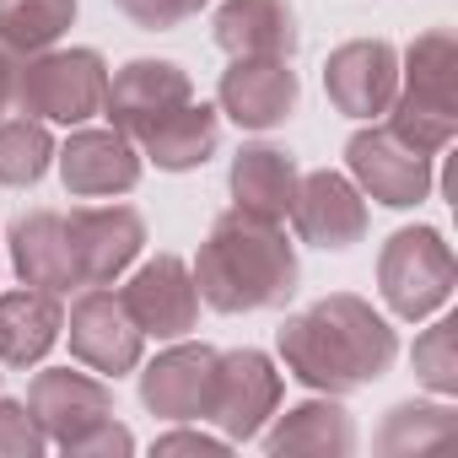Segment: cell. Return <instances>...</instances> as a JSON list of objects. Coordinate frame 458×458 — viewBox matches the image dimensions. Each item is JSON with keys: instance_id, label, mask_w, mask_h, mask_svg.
<instances>
[{"instance_id": "obj_12", "label": "cell", "mask_w": 458, "mask_h": 458, "mask_svg": "<svg viewBox=\"0 0 458 458\" xmlns=\"http://www.w3.org/2000/svg\"><path fill=\"white\" fill-rule=\"evenodd\" d=\"M281 410V372L265 351L243 345V351H221L216 367V399H210V420L226 442H254L270 415Z\"/></svg>"}, {"instance_id": "obj_6", "label": "cell", "mask_w": 458, "mask_h": 458, "mask_svg": "<svg viewBox=\"0 0 458 458\" xmlns=\"http://www.w3.org/2000/svg\"><path fill=\"white\" fill-rule=\"evenodd\" d=\"M345 167H351V183L388 205V210H415L420 199H431L437 189V167L426 151H415L410 140H399L383 119H367L351 140H345Z\"/></svg>"}, {"instance_id": "obj_9", "label": "cell", "mask_w": 458, "mask_h": 458, "mask_svg": "<svg viewBox=\"0 0 458 458\" xmlns=\"http://www.w3.org/2000/svg\"><path fill=\"white\" fill-rule=\"evenodd\" d=\"M292 233L297 243L308 249H324V254H345L367 238V194L351 183V173H335V167H313L297 178V199H292Z\"/></svg>"}, {"instance_id": "obj_15", "label": "cell", "mask_w": 458, "mask_h": 458, "mask_svg": "<svg viewBox=\"0 0 458 458\" xmlns=\"http://www.w3.org/2000/svg\"><path fill=\"white\" fill-rule=\"evenodd\" d=\"M28 410L44 426L49 447H71L81 431H92L103 415H114V388L108 377L87 372V367H44L28 383Z\"/></svg>"}, {"instance_id": "obj_31", "label": "cell", "mask_w": 458, "mask_h": 458, "mask_svg": "<svg viewBox=\"0 0 458 458\" xmlns=\"http://www.w3.org/2000/svg\"><path fill=\"white\" fill-rule=\"evenodd\" d=\"M233 442L226 437H210V431H194L189 420H173L167 437H157V453H226Z\"/></svg>"}, {"instance_id": "obj_28", "label": "cell", "mask_w": 458, "mask_h": 458, "mask_svg": "<svg viewBox=\"0 0 458 458\" xmlns=\"http://www.w3.org/2000/svg\"><path fill=\"white\" fill-rule=\"evenodd\" d=\"M0 453H22V458L49 453V437L33 420L28 399H0Z\"/></svg>"}, {"instance_id": "obj_10", "label": "cell", "mask_w": 458, "mask_h": 458, "mask_svg": "<svg viewBox=\"0 0 458 458\" xmlns=\"http://www.w3.org/2000/svg\"><path fill=\"white\" fill-rule=\"evenodd\" d=\"M55 167H60V183L65 194L76 199H119L140 183L146 173V157L140 146L124 135V130H81L71 124L65 146H55Z\"/></svg>"}, {"instance_id": "obj_22", "label": "cell", "mask_w": 458, "mask_h": 458, "mask_svg": "<svg viewBox=\"0 0 458 458\" xmlns=\"http://www.w3.org/2000/svg\"><path fill=\"white\" fill-rule=\"evenodd\" d=\"M65 335V308L55 292L22 286V292H0V361L12 372L38 367Z\"/></svg>"}, {"instance_id": "obj_20", "label": "cell", "mask_w": 458, "mask_h": 458, "mask_svg": "<svg viewBox=\"0 0 458 458\" xmlns=\"http://www.w3.org/2000/svg\"><path fill=\"white\" fill-rule=\"evenodd\" d=\"M297 157L276 140H249L238 146L233 167H226V189H233V205L249 210V216H265V221H286L292 216V199H297Z\"/></svg>"}, {"instance_id": "obj_4", "label": "cell", "mask_w": 458, "mask_h": 458, "mask_svg": "<svg viewBox=\"0 0 458 458\" xmlns=\"http://www.w3.org/2000/svg\"><path fill=\"white\" fill-rule=\"evenodd\" d=\"M108 92V60L98 49H38L17 65L12 108L44 119V124H87L103 114Z\"/></svg>"}, {"instance_id": "obj_14", "label": "cell", "mask_w": 458, "mask_h": 458, "mask_svg": "<svg viewBox=\"0 0 458 458\" xmlns=\"http://www.w3.org/2000/svg\"><path fill=\"white\" fill-rule=\"evenodd\" d=\"M399 92V49L388 38H351L324 60V98L345 119H383Z\"/></svg>"}, {"instance_id": "obj_1", "label": "cell", "mask_w": 458, "mask_h": 458, "mask_svg": "<svg viewBox=\"0 0 458 458\" xmlns=\"http://www.w3.org/2000/svg\"><path fill=\"white\" fill-rule=\"evenodd\" d=\"M276 351L302 388L345 399L388 377V367L399 361V335L367 297L329 292L276 329Z\"/></svg>"}, {"instance_id": "obj_3", "label": "cell", "mask_w": 458, "mask_h": 458, "mask_svg": "<svg viewBox=\"0 0 458 458\" xmlns=\"http://www.w3.org/2000/svg\"><path fill=\"white\" fill-rule=\"evenodd\" d=\"M383 124L426 157H442L458 130V38L447 28H426L399 55V92Z\"/></svg>"}, {"instance_id": "obj_5", "label": "cell", "mask_w": 458, "mask_h": 458, "mask_svg": "<svg viewBox=\"0 0 458 458\" xmlns=\"http://www.w3.org/2000/svg\"><path fill=\"white\" fill-rule=\"evenodd\" d=\"M453 249L437 226H399L377 254V297L394 318L420 324L453 297Z\"/></svg>"}, {"instance_id": "obj_32", "label": "cell", "mask_w": 458, "mask_h": 458, "mask_svg": "<svg viewBox=\"0 0 458 458\" xmlns=\"http://www.w3.org/2000/svg\"><path fill=\"white\" fill-rule=\"evenodd\" d=\"M12 92H17V60L0 49V119L12 114Z\"/></svg>"}, {"instance_id": "obj_24", "label": "cell", "mask_w": 458, "mask_h": 458, "mask_svg": "<svg viewBox=\"0 0 458 458\" xmlns=\"http://www.w3.org/2000/svg\"><path fill=\"white\" fill-rule=\"evenodd\" d=\"M81 0H0V49L6 55H38L55 49L71 22H76Z\"/></svg>"}, {"instance_id": "obj_16", "label": "cell", "mask_w": 458, "mask_h": 458, "mask_svg": "<svg viewBox=\"0 0 458 458\" xmlns=\"http://www.w3.org/2000/svg\"><path fill=\"white\" fill-rule=\"evenodd\" d=\"M302 103V81L292 71V60H233L221 71L216 87V108L233 119L238 130H281Z\"/></svg>"}, {"instance_id": "obj_23", "label": "cell", "mask_w": 458, "mask_h": 458, "mask_svg": "<svg viewBox=\"0 0 458 458\" xmlns=\"http://www.w3.org/2000/svg\"><path fill=\"white\" fill-rule=\"evenodd\" d=\"M265 453H356V420L335 394H313L302 404H292L286 415L276 410L270 426L259 431Z\"/></svg>"}, {"instance_id": "obj_27", "label": "cell", "mask_w": 458, "mask_h": 458, "mask_svg": "<svg viewBox=\"0 0 458 458\" xmlns=\"http://www.w3.org/2000/svg\"><path fill=\"white\" fill-rule=\"evenodd\" d=\"M431 318H437V313H431ZM410 367H415V377H420L437 399H453V394H458V318H437V324L415 340Z\"/></svg>"}, {"instance_id": "obj_17", "label": "cell", "mask_w": 458, "mask_h": 458, "mask_svg": "<svg viewBox=\"0 0 458 458\" xmlns=\"http://www.w3.org/2000/svg\"><path fill=\"white\" fill-rule=\"evenodd\" d=\"M210 38L233 60H292L302 49L292 0H216Z\"/></svg>"}, {"instance_id": "obj_26", "label": "cell", "mask_w": 458, "mask_h": 458, "mask_svg": "<svg viewBox=\"0 0 458 458\" xmlns=\"http://www.w3.org/2000/svg\"><path fill=\"white\" fill-rule=\"evenodd\" d=\"M453 431V404L447 399H404L383 415L372 447L377 453H415V447H431Z\"/></svg>"}, {"instance_id": "obj_8", "label": "cell", "mask_w": 458, "mask_h": 458, "mask_svg": "<svg viewBox=\"0 0 458 458\" xmlns=\"http://www.w3.org/2000/svg\"><path fill=\"white\" fill-rule=\"evenodd\" d=\"M221 351L205 340H167L151 361H140V404L162 420H210Z\"/></svg>"}, {"instance_id": "obj_29", "label": "cell", "mask_w": 458, "mask_h": 458, "mask_svg": "<svg viewBox=\"0 0 458 458\" xmlns=\"http://www.w3.org/2000/svg\"><path fill=\"white\" fill-rule=\"evenodd\" d=\"M114 6H119L135 28H146V33H167V28H178V22L199 17V6H210V0H114Z\"/></svg>"}, {"instance_id": "obj_7", "label": "cell", "mask_w": 458, "mask_h": 458, "mask_svg": "<svg viewBox=\"0 0 458 458\" xmlns=\"http://www.w3.org/2000/svg\"><path fill=\"white\" fill-rule=\"evenodd\" d=\"M60 340H71V356L87 372L108 377V383L135 372L140 351H146V335L135 329V318H130V308H124V297L114 286H81V297L65 313V335Z\"/></svg>"}, {"instance_id": "obj_2", "label": "cell", "mask_w": 458, "mask_h": 458, "mask_svg": "<svg viewBox=\"0 0 458 458\" xmlns=\"http://www.w3.org/2000/svg\"><path fill=\"white\" fill-rule=\"evenodd\" d=\"M194 286L199 302L238 318V313H270L297 297L302 265L297 243L286 238V221H265L249 210H221L194 254Z\"/></svg>"}, {"instance_id": "obj_18", "label": "cell", "mask_w": 458, "mask_h": 458, "mask_svg": "<svg viewBox=\"0 0 458 458\" xmlns=\"http://www.w3.org/2000/svg\"><path fill=\"white\" fill-rule=\"evenodd\" d=\"M189 98H194V81L178 60H130V65L108 71L103 114H108L114 130H124L135 140L146 124H157L162 114H173Z\"/></svg>"}, {"instance_id": "obj_30", "label": "cell", "mask_w": 458, "mask_h": 458, "mask_svg": "<svg viewBox=\"0 0 458 458\" xmlns=\"http://www.w3.org/2000/svg\"><path fill=\"white\" fill-rule=\"evenodd\" d=\"M65 453H76V458H114V453H119V458H124V453H135V437H130V426H119L114 415H103V420H98L92 431H81Z\"/></svg>"}, {"instance_id": "obj_19", "label": "cell", "mask_w": 458, "mask_h": 458, "mask_svg": "<svg viewBox=\"0 0 458 458\" xmlns=\"http://www.w3.org/2000/svg\"><path fill=\"white\" fill-rule=\"evenodd\" d=\"M6 249H12V270L22 276V286L55 292V297L81 292L76 254H71V226L60 210H22L6 226Z\"/></svg>"}, {"instance_id": "obj_25", "label": "cell", "mask_w": 458, "mask_h": 458, "mask_svg": "<svg viewBox=\"0 0 458 458\" xmlns=\"http://www.w3.org/2000/svg\"><path fill=\"white\" fill-rule=\"evenodd\" d=\"M49 167H55V135L44 119H33V114L0 119V183L33 189L49 178Z\"/></svg>"}, {"instance_id": "obj_11", "label": "cell", "mask_w": 458, "mask_h": 458, "mask_svg": "<svg viewBox=\"0 0 458 458\" xmlns=\"http://www.w3.org/2000/svg\"><path fill=\"white\" fill-rule=\"evenodd\" d=\"M119 297H124V308L146 340H183L205 308L194 270L178 254H157L146 265H130V281L119 286Z\"/></svg>"}, {"instance_id": "obj_21", "label": "cell", "mask_w": 458, "mask_h": 458, "mask_svg": "<svg viewBox=\"0 0 458 458\" xmlns=\"http://www.w3.org/2000/svg\"><path fill=\"white\" fill-rule=\"evenodd\" d=\"M135 146H140V157L151 162V167H162V173H194V167H205L210 157H216V146H221V108H210V103H178L173 114H162L157 124H146L140 135H135Z\"/></svg>"}, {"instance_id": "obj_13", "label": "cell", "mask_w": 458, "mask_h": 458, "mask_svg": "<svg viewBox=\"0 0 458 458\" xmlns=\"http://www.w3.org/2000/svg\"><path fill=\"white\" fill-rule=\"evenodd\" d=\"M81 286H114L146 249V216L135 205H81L65 216Z\"/></svg>"}]
</instances>
